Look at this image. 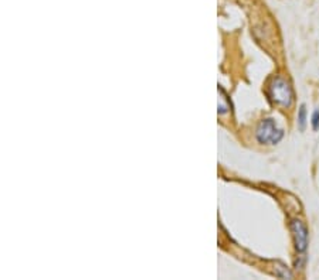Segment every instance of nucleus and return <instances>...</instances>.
<instances>
[{
    "mask_svg": "<svg viewBox=\"0 0 319 280\" xmlns=\"http://www.w3.org/2000/svg\"><path fill=\"white\" fill-rule=\"evenodd\" d=\"M268 95L271 101L277 105H280V106H284V108H290L292 102H294L292 86L287 79L281 78V77H276L269 82Z\"/></svg>",
    "mask_w": 319,
    "mask_h": 280,
    "instance_id": "f257e3e1",
    "label": "nucleus"
},
{
    "mask_svg": "<svg viewBox=\"0 0 319 280\" xmlns=\"http://www.w3.org/2000/svg\"><path fill=\"white\" fill-rule=\"evenodd\" d=\"M283 136L284 132L277 128L276 121L271 118L262 119L255 132V137L261 144H277Z\"/></svg>",
    "mask_w": 319,
    "mask_h": 280,
    "instance_id": "f03ea898",
    "label": "nucleus"
},
{
    "mask_svg": "<svg viewBox=\"0 0 319 280\" xmlns=\"http://www.w3.org/2000/svg\"><path fill=\"white\" fill-rule=\"evenodd\" d=\"M291 231H292V237H294L295 249L299 253L306 251V248H308V230H306V227L299 219H294L291 222Z\"/></svg>",
    "mask_w": 319,
    "mask_h": 280,
    "instance_id": "7ed1b4c3",
    "label": "nucleus"
},
{
    "mask_svg": "<svg viewBox=\"0 0 319 280\" xmlns=\"http://www.w3.org/2000/svg\"><path fill=\"white\" fill-rule=\"evenodd\" d=\"M305 126H306V106L301 105L298 110V128L299 130H305Z\"/></svg>",
    "mask_w": 319,
    "mask_h": 280,
    "instance_id": "20e7f679",
    "label": "nucleus"
},
{
    "mask_svg": "<svg viewBox=\"0 0 319 280\" xmlns=\"http://www.w3.org/2000/svg\"><path fill=\"white\" fill-rule=\"evenodd\" d=\"M311 125H312V129H313V130H318L319 129V109H316V110H315V112L312 114Z\"/></svg>",
    "mask_w": 319,
    "mask_h": 280,
    "instance_id": "39448f33",
    "label": "nucleus"
},
{
    "mask_svg": "<svg viewBox=\"0 0 319 280\" xmlns=\"http://www.w3.org/2000/svg\"><path fill=\"white\" fill-rule=\"evenodd\" d=\"M220 88H221V86H220ZM221 92H223V101H225V99H229V98L225 96V93H224V91H223V89H221ZM229 109H230V106H229V105H224V103H220V105H218V114H225V112H227Z\"/></svg>",
    "mask_w": 319,
    "mask_h": 280,
    "instance_id": "423d86ee",
    "label": "nucleus"
}]
</instances>
